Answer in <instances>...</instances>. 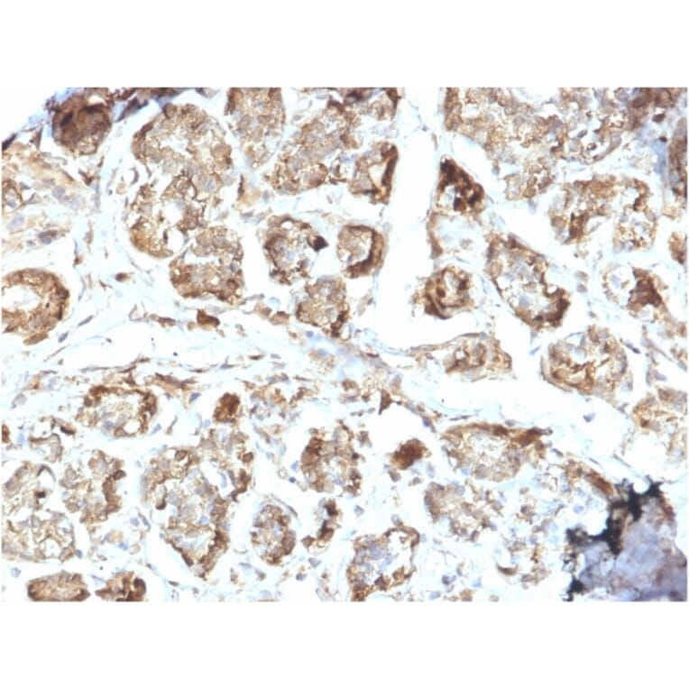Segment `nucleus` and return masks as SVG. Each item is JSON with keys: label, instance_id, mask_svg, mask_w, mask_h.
Returning a JSON list of instances; mask_svg holds the SVG:
<instances>
[{"label": "nucleus", "instance_id": "f03ea898", "mask_svg": "<svg viewBox=\"0 0 689 689\" xmlns=\"http://www.w3.org/2000/svg\"><path fill=\"white\" fill-rule=\"evenodd\" d=\"M433 293L442 307H459L466 299V280L459 273L446 271L438 277Z\"/></svg>", "mask_w": 689, "mask_h": 689}, {"label": "nucleus", "instance_id": "f257e3e1", "mask_svg": "<svg viewBox=\"0 0 689 689\" xmlns=\"http://www.w3.org/2000/svg\"><path fill=\"white\" fill-rule=\"evenodd\" d=\"M553 374L570 385L592 389L620 378L624 359L616 344L599 336L582 337L579 344H565L553 352Z\"/></svg>", "mask_w": 689, "mask_h": 689}]
</instances>
